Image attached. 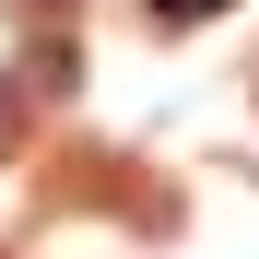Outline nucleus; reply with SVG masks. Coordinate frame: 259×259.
<instances>
[{
    "instance_id": "nucleus-2",
    "label": "nucleus",
    "mask_w": 259,
    "mask_h": 259,
    "mask_svg": "<svg viewBox=\"0 0 259 259\" xmlns=\"http://www.w3.org/2000/svg\"><path fill=\"white\" fill-rule=\"evenodd\" d=\"M12 130H24V106H12V82H0V153H12Z\"/></svg>"
},
{
    "instance_id": "nucleus-1",
    "label": "nucleus",
    "mask_w": 259,
    "mask_h": 259,
    "mask_svg": "<svg viewBox=\"0 0 259 259\" xmlns=\"http://www.w3.org/2000/svg\"><path fill=\"white\" fill-rule=\"evenodd\" d=\"M224 0H153V24H212Z\"/></svg>"
}]
</instances>
